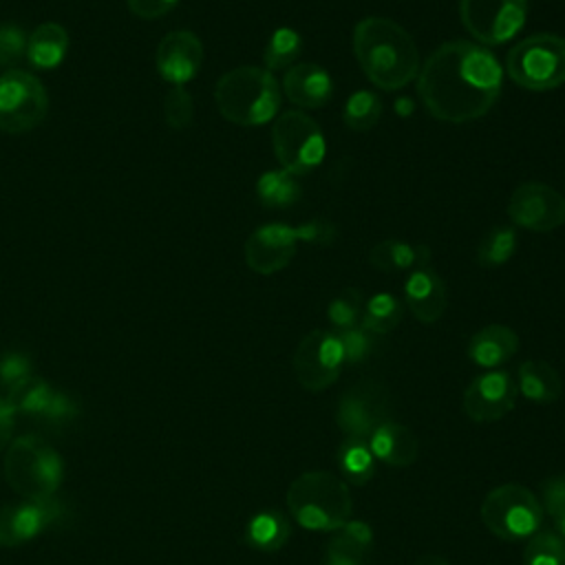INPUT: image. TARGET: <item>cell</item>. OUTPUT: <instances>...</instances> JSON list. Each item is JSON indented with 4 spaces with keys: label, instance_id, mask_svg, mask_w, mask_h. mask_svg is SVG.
Listing matches in <instances>:
<instances>
[{
    "label": "cell",
    "instance_id": "cell-1",
    "mask_svg": "<svg viewBox=\"0 0 565 565\" xmlns=\"http://www.w3.org/2000/svg\"><path fill=\"white\" fill-rule=\"evenodd\" d=\"M503 71L481 44L452 40L437 46L417 73L426 110L441 121L463 124L483 117L499 99Z\"/></svg>",
    "mask_w": 565,
    "mask_h": 565
},
{
    "label": "cell",
    "instance_id": "cell-2",
    "mask_svg": "<svg viewBox=\"0 0 565 565\" xmlns=\"http://www.w3.org/2000/svg\"><path fill=\"white\" fill-rule=\"evenodd\" d=\"M353 51L362 73L382 90L417 79L419 53L411 33L388 18H364L353 29Z\"/></svg>",
    "mask_w": 565,
    "mask_h": 565
},
{
    "label": "cell",
    "instance_id": "cell-3",
    "mask_svg": "<svg viewBox=\"0 0 565 565\" xmlns=\"http://www.w3.org/2000/svg\"><path fill=\"white\" fill-rule=\"evenodd\" d=\"M218 113L238 126H263L280 108V86L263 66H236L223 73L214 86Z\"/></svg>",
    "mask_w": 565,
    "mask_h": 565
},
{
    "label": "cell",
    "instance_id": "cell-4",
    "mask_svg": "<svg viewBox=\"0 0 565 565\" xmlns=\"http://www.w3.org/2000/svg\"><path fill=\"white\" fill-rule=\"evenodd\" d=\"M287 510L305 530L335 532L349 521L353 499L344 479L324 470H309L291 481Z\"/></svg>",
    "mask_w": 565,
    "mask_h": 565
},
{
    "label": "cell",
    "instance_id": "cell-5",
    "mask_svg": "<svg viewBox=\"0 0 565 565\" xmlns=\"http://www.w3.org/2000/svg\"><path fill=\"white\" fill-rule=\"evenodd\" d=\"M4 481L22 499H49L62 486L64 463L60 452L40 435L11 439L2 461Z\"/></svg>",
    "mask_w": 565,
    "mask_h": 565
},
{
    "label": "cell",
    "instance_id": "cell-6",
    "mask_svg": "<svg viewBox=\"0 0 565 565\" xmlns=\"http://www.w3.org/2000/svg\"><path fill=\"white\" fill-rule=\"evenodd\" d=\"M508 77L525 90H554L565 84V38L536 33L516 42L505 57Z\"/></svg>",
    "mask_w": 565,
    "mask_h": 565
},
{
    "label": "cell",
    "instance_id": "cell-7",
    "mask_svg": "<svg viewBox=\"0 0 565 565\" xmlns=\"http://www.w3.org/2000/svg\"><path fill=\"white\" fill-rule=\"evenodd\" d=\"M483 525L503 541L530 539L543 523L539 497L521 483H503L490 490L481 503Z\"/></svg>",
    "mask_w": 565,
    "mask_h": 565
},
{
    "label": "cell",
    "instance_id": "cell-8",
    "mask_svg": "<svg viewBox=\"0 0 565 565\" xmlns=\"http://www.w3.org/2000/svg\"><path fill=\"white\" fill-rule=\"evenodd\" d=\"M271 146L280 168L294 177L316 170L327 150L320 126L302 110H287L276 117Z\"/></svg>",
    "mask_w": 565,
    "mask_h": 565
},
{
    "label": "cell",
    "instance_id": "cell-9",
    "mask_svg": "<svg viewBox=\"0 0 565 565\" xmlns=\"http://www.w3.org/2000/svg\"><path fill=\"white\" fill-rule=\"evenodd\" d=\"M49 110L44 84L22 68H9L0 75V130L22 135L40 126Z\"/></svg>",
    "mask_w": 565,
    "mask_h": 565
},
{
    "label": "cell",
    "instance_id": "cell-10",
    "mask_svg": "<svg viewBox=\"0 0 565 565\" xmlns=\"http://www.w3.org/2000/svg\"><path fill=\"white\" fill-rule=\"evenodd\" d=\"M459 15L479 44L497 46L523 29L527 0H459Z\"/></svg>",
    "mask_w": 565,
    "mask_h": 565
},
{
    "label": "cell",
    "instance_id": "cell-11",
    "mask_svg": "<svg viewBox=\"0 0 565 565\" xmlns=\"http://www.w3.org/2000/svg\"><path fill=\"white\" fill-rule=\"evenodd\" d=\"M294 373L302 388L324 391L331 386L344 366V353L340 338L333 329H313L296 347L294 353Z\"/></svg>",
    "mask_w": 565,
    "mask_h": 565
},
{
    "label": "cell",
    "instance_id": "cell-12",
    "mask_svg": "<svg viewBox=\"0 0 565 565\" xmlns=\"http://www.w3.org/2000/svg\"><path fill=\"white\" fill-rule=\"evenodd\" d=\"M391 419V399L377 380H360L347 388L335 408L338 428L347 437L369 439L377 426Z\"/></svg>",
    "mask_w": 565,
    "mask_h": 565
},
{
    "label": "cell",
    "instance_id": "cell-13",
    "mask_svg": "<svg viewBox=\"0 0 565 565\" xmlns=\"http://www.w3.org/2000/svg\"><path fill=\"white\" fill-rule=\"evenodd\" d=\"M508 216L530 232H552L565 223V196L543 181H525L512 192Z\"/></svg>",
    "mask_w": 565,
    "mask_h": 565
},
{
    "label": "cell",
    "instance_id": "cell-14",
    "mask_svg": "<svg viewBox=\"0 0 565 565\" xmlns=\"http://www.w3.org/2000/svg\"><path fill=\"white\" fill-rule=\"evenodd\" d=\"M64 505L55 499H22L0 508V547H15L29 543L49 525L57 523Z\"/></svg>",
    "mask_w": 565,
    "mask_h": 565
},
{
    "label": "cell",
    "instance_id": "cell-15",
    "mask_svg": "<svg viewBox=\"0 0 565 565\" xmlns=\"http://www.w3.org/2000/svg\"><path fill=\"white\" fill-rule=\"evenodd\" d=\"M519 388L508 371H486L477 375L463 391V413L477 422L488 424L505 417L516 402Z\"/></svg>",
    "mask_w": 565,
    "mask_h": 565
},
{
    "label": "cell",
    "instance_id": "cell-16",
    "mask_svg": "<svg viewBox=\"0 0 565 565\" xmlns=\"http://www.w3.org/2000/svg\"><path fill=\"white\" fill-rule=\"evenodd\" d=\"M296 230L282 223H269L254 230L245 241V263L252 271L271 276L285 269L296 254Z\"/></svg>",
    "mask_w": 565,
    "mask_h": 565
},
{
    "label": "cell",
    "instance_id": "cell-17",
    "mask_svg": "<svg viewBox=\"0 0 565 565\" xmlns=\"http://www.w3.org/2000/svg\"><path fill=\"white\" fill-rule=\"evenodd\" d=\"M203 44L196 33L188 29L170 31L161 38L154 53L159 75L172 86H185L201 71Z\"/></svg>",
    "mask_w": 565,
    "mask_h": 565
},
{
    "label": "cell",
    "instance_id": "cell-18",
    "mask_svg": "<svg viewBox=\"0 0 565 565\" xmlns=\"http://www.w3.org/2000/svg\"><path fill=\"white\" fill-rule=\"evenodd\" d=\"M282 90L300 108H322L333 97V79L316 62H296L285 71Z\"/></svg>",
    "mask_w": 565,
    "mask_h": 565
},
{
    "label": "cell",
    "instance_id": "cell-19",
    "mask_svg": "<svg viewBox=\"0 0 565 565\" xmlns=\"http://www.w3.org/2000/svg\"><path fill=\"white\" fill-rule=\"evenodd\" d=\"M404 300L419 322L433 324L441 318L446 309V285L433 267L413 269L404 280Z\"/></svg>",
    "mask_w": 565,
    "mask_h": 565
},
{
    "label": "cell",
    "instance_id": "cell-20",
    "mask_svg": "<svg viewBox=\"0 0 565 565\" xmlns=\"http://www.w3.org/2000/svg\"><path fill=\"white\" fill-rule=\"evenodd\" d=\"M369 446L377 461L395 468L411 466L419 452L415 433L404 424H397L395 419H388L382 426H377L369 437Z\"/></svg>",
    "mask_w": 565,
    "mask_h": 565
},
{
    "label": "cell",
    "instance_id": "cell-21",
    "mask_svg": "<svg viewBox=\"0 0 565 565\" xmlns=\"http://www.w3.org/2000/svg\"><path fill=\"white\" fill-rule=\"evenodd\" d=\"M519 349V335L505 324H488L479 329L466 347L468 358L481 369H497Z\"/></svg>",
    "mask_w": 565,
    "mask_h": 565
},
{
    "label": "cell",
    "instance_id": "cell-22",
    "mask_svg": "<svg viewBox=\"0 0 565 565\" xmlns=\"http://www.w3.org/2000/svg\"><path fill=\"white\" fill-rule=\"evenodd\" d=\"M430 249L422 243H406L397 238L380 241L369 252V263L386 274L393 271H413L422 267H433Z\"/></svg>",
    "mask_w": 565,
    "mask_h": 565
},
{
    "label": "cell",
    "instance_id": "cell-23",
    "mask_svg": "<svg viewBox=\"0 0 565 565\" xmlns=\"http://www.w3.org/2000/svg\"><path fill=\"white\" fill-rule=\"evenodd\" d=\"M71 46L68 31L60 22H42L26 40V60L35 68H55L64 62Z\"/></svg>",
    "mask_w": 565,
    "mask_h": 565
},
{
    "label": "cell",
    "instance_id": "cell-24",
    "mask_svg": "<svg viewBox=\"0 0 565 565\" xmlns=\"http://www.w3.org/2000/svg\"><path fill=\"white\" fill-rule=\"evenodd\" d=\"M516 388L523 397L536 404H552L563 393V380L558 371L545 360H525L516 371Z\"/></svg>",
    "mask_w": 565,
    "mask_h": 565
},
{
    "label": "cell",
    "instance_id": "cell-25",
    "mask_svg": "<svg viewBox=\"0 0 565 565\" xmlns=\"http://www.w3.org/2000/svg\"><path fill=\"white\" fill-rule=\"evenodd\" d=\"M291 536V523L280 510H260L245 525V543L258 552H278Z\"/></svg>",
    "mask_w": 565,
    "mask_h": 565
},
{
    "label": "cell",
    "instance_id": "cell-26",
    "mask_svg": "<svg viewBox=\"0 0 565 565\" xmlns=\"http://www.w3.org/2000/svg\"><path fill=\"white\" fill-rule=\"evenodd\" d=\"M375 455L371 452L369 439L344 437L338 446V468L349 486H366L375 475Z\"/></svg>",
    "mask_w": 565,
    "mask_h": 565
},
{
    "label": "cell",
    "instance_id": "cell-27",
    "mask_svg": "<svg viewBox=\"0 0 565 565\" xmlns=\"http://www.w3.org/2000/svg\"><path fill=\"white\" fill-rule=\"evenodd\" d=\"M256 196L265 207L285 210L300 201L302 190L294 174L285 170H267L256 181Z\"/></svg>",
    "mask_w": 565,
    "mask_h": 565
},
{
    "label": "cell",
    "instance_id": "cell-28",
    "mask_svg": "<svg viewBox=\"0 0 565 565\" xmlns=\"http://www.w3.org/2000/svg\"><path fill=\"white\" fill-rule=\"evenodd\" d=\"M402 302L397 296L388 294V291H380L373 294L366 302H364V311H362V327L375 335H384L388 331H393L399 320H402Z\"/></svg>",
    "mask_w": 565,
    "mask_h": 565
},
{
    "label": "cell",
    "instance_id": "cell-29",
    "mask_svg": "<svg viewBox=\"0 0 565 565\" xmlns=\"http://www.w3.org/2000/svg\"><path fill=\"white\" fill-rule=\"evenodd\" d=\"M382 99L373 90H353L342 106V121L355 132L371 130L382 117Z\"/></svg>",
    "mask_w": 565,
    "mask_h": 565
},
{
    "label": "cell",
    "instance_id": "cell-30",
    "mask_svg": "<svg viewBox=\"0 0 565 565\" xmlns=\"http://www.w3.org/2000/svg\"><path fill=\"white\" fill-rule=\"evenodd\" d=\"M53 391H55V388H53L46 380H42V377H38V375H31L29 380H24L22 384H18L15 388L7 391L4 397H7L9 404L13 406L15 415H29V417H35V419H38V417L42 415L44 406L49 404Z\"/></svg>",
    "mask_w": 565,
    "mask_h": 565
},
{
    "label": "cell",
    "instance_id": "cell-31",
    "mask_svg": "<svg viewBox=\"0 0 565 565\" xmlns=\"http://www.w3.org/2000/svg\"><path fill=\"white\" fill-rule=\"evenodd\" d=\"M516 252V232L510 225H497L481 238L477 247V263L486 269L505 265Z\"/></svg>",
    "mask_w": 565,
    "mask_h": 565
},
{
    "label": "cell",
    "instance_id": "cell-32",
    "mask_svg": "<svg viewBox=\"0 0 565 565\" xmlns=\"http://www.w3.org/2000/svg\"><path fill=\"white\" fill-rule=\"evenodd\" d=\"M300 51H302V40L298 35V31H294L289 26H280L267 40V46L263 53L265 68L269 73L287 71L289 66L296 64Z\"/></svg>",
    "mask_w": 565,
    "mask_h": 565
},
{
    "label": "cell",
    "instance_id": "cell-33",
    "mask_svg": "<svg viewBox=\"0 0 565 565\" xmlns=\"http://www.w3.org/2000/svg\"><path fill=\"white\" fill-rule=\"evenodd\" d=\"M364 302V294L358 287H347L335 298H331L327 305V320L331 322L333 331L358 327L362 322Z\"/></svg>",
    "mask_w": 565,
    "mask_h": 565
},
{
    "label": "cell",
    "instance_id": "cell-34",
    "mask_svg": "<svg viewBox=\"0 0 565 565\" xmlns=\"http://www.w3.org/2000/svg\"><path fill=\"white\" fill-rule=\"evenodd\" d=\"M523 565H565V539L556 532H536L523 550Z\"/></svg>",
    "mask_w": 565,
    "mask_h": 565
},
{
    "label": "cell",
    "instance_id": "cell-35",
    "mask_svg": "<svg viewBox=\"0 0 565 565\" xmlns=\"http://www.w3.org/2000/svg\"><path fill=\"white\" fill-rule=\"evenodd\" d=\"M163 119L172 130H183L194 119V99L185 86H172L163 99Z\"/></svg>",
    "mask_w": 565,
    "mask_h": 565
},
{
    "label": "cell",
    "instance_id": "cell-36",
    "mask_svg": "<svg viewBox=\"0 0 565 565\" xmlns=\"http://www.w3.org/2000/svg\"><path fill=\"white\" fill-rule=\"evenodd\" d=\"M342 344V353H344V364H360L364 362L373 349H375V333L366 331L362 324L351 327V329H342L335 331Z\"/></svg>",
    "mask_w": 565,
    "mask_h": 565
},
{
    "label": "cell",
    "instance_id": "cell-37",
    "mask_svg": "<svg viewBox=\"0 0 565 565\" xmlns=\"http://www.w3.org/2000/svg\"><path fill=\"white\" fill-rule=\"evenodd\" d=\"M26 33L11 22L0 24V66L13 68L26 55Z\"/></svg>",
    "mask_w": 565,
    "mask_h": 565
},
{
    "label": "cell",
    "instance_id": "cell-38",
    "mask_svg": "<svg viewBox=\"0 0 565 565\" xmlns=\"http://www.w3.org/2000/svg\"><path fill=\"white\" fill-rule=\"evenodd\" d=\"M77 415H79V404L68 393L55 388L38 419L44 422L46 426H66V424L75 422Z\"/></svg>",
    "mask_w": 565,
    "mask_h": 565
},
{
    "label": "cell",
    "instance_id": "cell-39",
    "mask_svg": "<svg viewBox=\"0 0 565 565\" xmlns=\"http://www.w3.org/2000/svg\"><path fill=\"white\" fill-rule=\"evenodd\" d=\"M31 373V360L29 355L20 353V351H7L0 355V384L11 391L18 384H22L24 380H29Z\"/></svg>",
    "mask_w": 565,
    "mask_h": 565
},
{
    "label": "cell",
    "instance_id": "cell-40",
    "mask_svg": "<svg viewBox=\"0 0 565 565\" xmlns=\"http://www.w3.org/2000/svg\"><path fill=\"white\" fill-rule=\"evenodd\" d=\"M296 238L298 243H307V245H318V247H327L335 241L338 230L331 221L327 218H311L305 221L302 225H296Z\"/></svg>",
    "mask_w": 565,
    "mask_h": 565
},
{
    "label": "cell",
    "instance_id": "cell-41",
    "mask_svg": "<svg viewBox=\"0 0 565 565\" xmlns=\"http://www.w3.org/2000/svg\"><path fill=\"white\" fill-rule=\"evenodd\" d=\"M369 554L333 534L324 550V565H366Z\"/></svg>",
    "mask_w": 565,
    "mask_h": 565
},
{
    "label": "cell",
    "instance_id": "cell-42",
    "mask_svg": "<svg viewBox=\"0 0 565 565\" xmlns=\"http://www.w3.org/2000/svg\"><path fill=\"white\" fill-rule=\"evenodd\" d=\"M541 505L554 519L556 514L565 512V475H556L543 481L541 488Z\"/></svg>",
    "mask_w": 565,
    "mask_h": 565
},
{
    "label": "cell",
    "instance_id": "cell-43",
    "mask_svg": "<svg viewBox=\"0 0 565 565\" xmlns=\"http://www.w3.org/2000/svg\"><path fill=\"white\" fill-rule=\"evenodd\" d=\"M338 536H342L344 541H349L351 545H355L358 550L362 552H371V545H373V530L366 521H358V519H349L344 525H340L335 530Z\"/></svg>",
    "mask_w": 565,
    "mask_h": 565
},
{
    "label": "cell",
    "instance_id": "cell-44",
    "mask_svg": "<svg viewBox=\"0 0 565 565\" xmlns=\"http://www.w3.org/2000/svg\"><path fill=\"white\" fill-rule=\"evenodd\" d=\"M179 0H126L132 15L141 20H157L170 13Z\"/></svg>",
    "mask_w": 565,
    "mask_h": 565
},
{
    "label": "cell",
    "instance_id": "cell-45",
    "mask_svg": "<svg viewBox=\"0 0 565 565\" xmlns=\"http://www.w3.org/2000/svg\"><path fill=\"white\" fill-rule=\"evenodd\" d=\"M13 428H15V411L9 404V399L0 395V452L7 450V446L11 444Z\"/></svg>",
    "mask_w": 565,
    "mask_h": 565
},
{
    "label": "cell",
    "instance_id": "cell-46",
    "mask_svg": "<svg viewBox=\"0 0 565 565\" xmlns=\"http://www.w3.org/2000/svg\"><path fill=\"white\" fill-rule=\"evenodd\" d=\"M415 565H450V563L437 554H424L415 561Z\"/></svg>",
    "mask_w": 565,
    "mask_h": 565
},
{
    "label": "cell",
    "instance_id": "cell-47",
    "mask_svg": "<svg viewBox=\"0 0 565 565\" xmlns=\"http://www.w3.org/2000/svg\"><path fill=\"white\" fill-rule=\"evenodd\" d=\"M552 521H554V530H556V534L565 539V512L556 514Z\"/></svg>",
    "mask_w": 565,
    "mask_h": 565
}]
</instances>
